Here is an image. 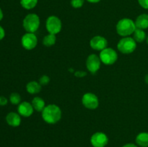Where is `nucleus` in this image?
<instances>
[{"label": "nucleus", "instance_id": "obj_26", "mask_svg": "<svg viewBox=\"0 0 148 147\" xmlns=\"http://www.w3.org/2000/svg\"><path fill=\"white\" fill-rule=\"evenodd\" d=\"M7 98L4 96H0V105L1 106H4V105H6L7 104Z\"/></svg>", "mask_w": 148, "mask_h": 147}, {"label": "nucleus", "instance_id": "obj_3", "mask_svg": "<svg viewBox=\"0 0 148 147\" xmlns=\"http://www.w3.org/2000/svg\"><path fill=\"white\" fill-rule=\"evenodd\" d=\"M40 17L35 13H30L25 17L23 25L27 33H35L40 27Z\"/></svg>", "mask_w": 148, "mask_h": 147}, {"label": "nucleus", "instance_id": "obj_11", "mask_svg": "<svg viewBox=\"0 0 148 147\" xmlns=\"http://www.w3.org/2000/svg\"><path fill=\"white\" fill-rule=\"evenodd\" d=\"M107 46H108V41L106 38L101 35L94 36L90 41V46L95 50L101 51L103 49L106 48Z\"/></svg>", "mask_w": 148, "mask_h": 147}, {"label": "nucleus", "instance_id": "obj_19", "mask_svg": "<svg viewBox=\"0 0 148 147\" xmlns=\"http://www.w3.org/2000/svg\"><path fill=\"white\" fill-rule=\"evenodd\" d=\"M56 42V35L49 34L45 36L43 39V46L46 47H51L53 45H55Z\"/></svg>", "mask_w": 148, "mask_h": 147}, {"label": "nucleus", "instance_id": "obj_9", "mask_svg": "<svg viewBox=\"0 0 148 147\" xmlns=\"http://www.w3.org/2000/svg\"><path fill=\"white\" fill-rule=\"evenodd\" d=\"M23 47L27 50H31L36 47L38 44L37 36L34 33H27L21 38Z\"/></svg>", "mask_w": 148, "mask_h": 147}, {"label": "nucleus", "instance_id": "obj_5", "mask_svg": "<svg viewBox=\"0 0 148 147\" xmlns=\"http://www.w3.org/2000/svg\"><path fill=\"white\" fill-rule=\"evenodd\" d=\"M99 57L103 64L110 66L116 62L118 59V54L114 49L111 48H106L100 52Z\"/></svg>", "mask_w": 148, "mask_h": 147}, {"label": "nucleus", "instance_id": "obj_6", "mask_svg": "<svg viewBox=\"0 0 148 147\" xmlns=\"http://www.w3.org/2000/svg\"><path fill=\"white\" fill-rule=\"evenodd\" d=\"M46 27L49 34L56 35L62 30V22L60 19L56 16H49L46 20Z\"/></svg>", "mask_w": 148, "mask_h": 147}, {"label": "nucleus", "instance_id": "obj_4", "mask_svg": "<svg viewBox=\"0 0 148 147\" xmlns=\"http://www.w3.org/2000/svg\"><path fill=\"white\" fill-rule=\"evenodd\" d=\"M117 48L124 54H130L137 48V42L133 37H124L119 41Z\"/></svg>", "mask_w": 148, "mask_h": 147}, {"label": "nucleus", "instance_id": "obj_1", "mask_svg": "<svg viewBox=\"0 0 148 147\" xmlns=\"http://www.w3.org/2000/svg\"><path fill=\"white\" fill-rule=\"evenodd\" d=\"M41 112L42 118L46 123L56 124L62 118V110L59 106L54 104L46 105Z\"/></svg>", "mask_w": 148, "mask_h": 147}, {"label": "nucleus", "instance_id": "obj_15", "mask_svg": "<svg viewBox=\"0 0 148 147\" xmlns=\"http://www.w3.org/2000/svg\"><path fill=\"white\" fill-rule=\"evenodd\" d=\"M41 88L42 86L40 84V83L36 82V81H31V82H28L26 85V90L28 93L31 94V95L39 93L41 90Z\"/></svg>", "mask_w": 148, "mask_h": 147}, {"label": "nucleus", "instance_id": "obj_14", "mask_svg": "<svg viewBox=\"0 0 148 147\" xmlns=\"http://www.w3.org/2000/svg\"><path fill=\"white\" fill-rule=\"evenodd\" d=\"M137 28L145 30L148 28V14H141L134 21Z\"/></svg>", "mask_w": 148, "mask_h": 147}, {"label": "nucleus", "instance_id": "obj_29", "mask_svg": "<svg viewBox=\"0 0 148 147\" xmlns=\"http://www.w3.org/2000/svg\"><path fill=\"white\" fill-rule=\"evenodd\" d=\"M86 1L89 3H92V4H96V3L100 2L101 0H86Z\"/></svg>", "mask_w": 148, "mask_h": 147}, {"label": "nucleus", "instance_id": "obj_10", "mask_svg": "<svg viewBox=\"0 0 148 147\" xmlns=\"http://www.w3.org/2000/svg\"><path fill=\"white\" fill-rule=\"evenodd\" d=\"M108 143V138L103 132H96L90 138V144L93 147H105Z\"/></svg>", "mask_w": 148, "mask_h": 147}, {"label": "nucleus", "instance_id": "obj_12", "mask_svg": "<svg viewBox=\"0 0 148 147\" xmlns=\"http://www.w3.org/2000/svg\"><path fill=\"white\" fill-rule=\"evenodd\" d=\"M17 111L21 116L25 117V118H28L33 114L34 108H33L31 103L24 101V102H22L19 104Z\"/></svg>", "mask_w": 148, "mask_h": 147}, {"label": "nucleus", "instance_id": "obj_18", "mask_svg": "<svg viewBox=\"0 0 148 147\" xmlns=\"http://www.w3.org/2000/svg\"><path fill=\"white\" fill-rule=\"evenodd\" d=\"M133 38L134 39V40L137 43H142L147 38L145 32L144 31V30H142V29L136 28L134 33H133Z\"/></svg>", "mask_w": 148, "mask_h": 147}, {"label": "nucleus", "instance_id": "obj_7", "mask_svg": "<svg viewBox=\"0 0 148 147\" xmlns=\"http://www.w3.org/2000/svg\"><path fill=\"white\" fill-rule=\"evenodd\" d=\"M101 61L99 56L96 54L89 55L86 59V67L88 70L92 74H95L97 71L100 69L101 65Z\"/></svg>", "mask_w": 148, "mask_h": 147}, {"label": "nucleus", "instance_id": "obj_8", "mask_svg": "<svg viewBox=\"0 0 148 147\" xmlns=\"http://www.w3.org/2000/svg\"><path fill=\"white\" fill-rule=\"evenodd\" d=\"M82 103L87 109L95 110L99 106V99L95 94L88 92L82 96Z\"/></svg>", "mask_w": 148, "mask_h": 147}, {"label": "nucleus", "instance_id": "obj_2", "mask_svg": "<svg viewBox=\"0 0 148 147\" xmlns=\"http://www.w3.org/2000/svg\"><path fill=\"white\" fill-rule=\"evenodd\" d=\"M134 21L130 18H123L119 20L116 26V33L119 35L124 37H129L134 33L136 30Z\"/></svg>", "mask_w": 148, "mask_h": 147}, {"label": "nucleus", "instance_id": "obj_13", "mask_svg": "<svg viewBox=\"0 0 148 147\" xmlns=\"http://www.w3.org/2000/svg\"><path fill=\"white\" fill-rule=\"evenodd\" d=\"M6 121L12 127H18L21 123V118L19 113L11 112L6 116Z\"/></svg>", "mask_w": 148, "mask_h": 147}, {"label": "nucleus", "instance_id": "obj_27", "mask_svg": "<svg viewBox=\"0 0 148 147\" xmlns=\"http://www.w3.org/2000/svg\"><path fill=\"white\" fill-rule=\"evenodd\" d=\"M4 36H5V31L3 29V27L0 26V40H2L4 37Z\"/></svg>", "mask_w": 148, "mask_h": 147}, {"label": "nucleus", "instance_id": "obj_31", "mask_svg": "<svg viewBox=\"0 0 148 147\" xmlns=\"http://www.w3.org/2000/svg\"><path fill=\"white\" fill-rule=\"evenodd\" d=\"M145 82L146 84H148V74H146L145 76Z\"/></svg>", "mask_w": 148, "mask_h": 147}, {"label": "nucleus", "instance_id": "obj_25", "mask_svg": "<svg viewBox=\"0 0 148 147\" xmlns=\"http://www.w3.org/2000/svg\"><path fill=\"white\" fill-rule=\"evenodd\" d=\"M75 76L76 77L82 78L87 76V73L85 71H77L75 72Z\"/></svg>", "mask_w": 148, "mask_h": 147}, {"label": "nucleus", "instance_id": "obj_24", "mask_svg": "<svg viewBox=\"0 0 148 147\" xmlns=\"http://www.w3.org/2000/svg\"><path fill=\"white\" fill-rule=\"evenodd\" d=\"M138 3L143 9L148 10V0H138Z\"/></svg>", "mask_w": 148, "mask_h": 147}, {"label": "nucleus", "instance_id": "obj_32", "mask_svg": "<svg viewBox=\"0 0 148 147\" xmlns=\"http://www.w3.org/2000/svg\"><path fill=\"white\" fill-rule=\"evenodd\" d=\"M146 42H147V45H148V36L147 37V38H146Z\"/></svg>", "mask_w": 148, "mask_h": 147}, {"label": "nucleus", "instance_id": "obj_17", "mask_svg": "<svg viewBox=\"0 0 148 147\" xmlns=\"http://www.w3.org/2000/svg\"><path fill=\"white\" fill-rule=\"evenodd\" d=\"M136 144L139 146L148 147V133L142 132L136 137Z\"/></svg>", "mask_w": 148, "mask_h": 147}, {"label": "nucleus", "instance_id": "obj_16", "mask_svg": "<svg viewBox=\"0 0 148 147\" xmlns=\"http://www.w3.org/2000/svg\"><path fill=\"white\" fill-rule=\"evenodd\" d=\"M31 104L35 110L37 112H42L46 106L45 101L40 97H36L33 98L32 99Z\"/></svg>", "mask_w": 148, "mask_h": 147}, {"label": "nucleus", "instance_id": "obj_28", "mask_svg": "<svg viewBox=\"0 0 148 147\" xmlns=\"http://www.w3.org/2000/svg\"><path fill=\"white\" fill-rule=\"evenodd\" d=\"M122 147H138V146H137V145H135V144H131V143H130V144H125V145L123 146Z\"/></svg>", "mask_w": 148, "mask_h": 147}, {"label": "nucleus", "instance_id": "obj_30", "mask_svg": "<svg viewBox=\"0 0 148 147\" xmlns=\"http://www.w3.org/2000/svg\"><path fill=\"white\" fill-rule=\"evenodd\" d=\"M3 17H4V14H3V12H2V10H1V9L0 8V21L2 20Z\"/></svg>", "mask_w": 148, "mask_h": 147}, {"label": "nucleus", "instance_id": "obj_22", "mask_svg": "<svg viewBox=\"0 0 148 147\" xmlns=\"http://www.w3.org/2000/svg\"><path fill=\"white\" fill-rule=\"evenodd\" d=\"M85 0H71V5L73 8L79 9L84 5Z\"/></svg>", "mask_w": 148, "mask_h": 147}, {"label": "nucleus", "instance_id": "obj_20", "mask_svg": "<svg viewBox=\"0 0 148 147\" xmlns=\"http://www.w3.org/2000/svg\"><path fill=\"white\" fill-rule=\"evenodd\" d=\"M38 0H20V4L24 9L27 10L35 8L38 4Z\"/></svg>", "mask_w": 148, "mask_h": 147}, {"label": "nucleus", "instance_id": "obj_21", "mask_svg": "<svg viewBox=\"0 0 148 147\" xmlns=\"http://www.w3.org/2000/svg\"><path fill=\"white\" fill-rule=\"evenodd\" d=\"M10 100L13 105H19L21 102V97L18 93H12L10 96Z\"/></svg>", "mask_w": 148, "mask_h": 147}, {"label": "nucleus", "instance_id": "obj_23", "mask_svg": "<svg viewBox=\"0 0 148 147\" xmlns=\"http://www.w3.org/2000/svg\"><path fill=\"white\" fill-rule=\"evenodd\" d=\"M38 82L41 86H46L50 82V78L47 75H43L39 79Z\"/></svg>", "mask_w": 148, "mask_h": 147}]
</instances>
